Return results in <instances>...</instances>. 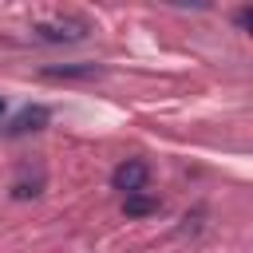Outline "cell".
Wrapping results in <instances>:
<instances>
[{
	"label": "cell",
	"mask_w": 253,
	"mask_h": 253,
	"mask_svg": "<svg viewBox=\"0 0 253 253\" xmlns=\"http://www.w3.org/2000/svg\"><path fill=\"white\" fill-rule=\"evenodd\" d=\"M146 182H150V162H142V158H123V162L111 170V186L123 190V198L146 190Z\"/></svg>",
	"instance_id": "cell-1"
},
{
	"label": "cell",
	"mask_w": 253,
	"mask_h": 253,
	"mask_svg": "<svg viewBox=\"0 0 253 253\" xmlns=\"http://www.w3.org/2000/svg\"><path fill=\"white\" fill-rule=\"evenodd\" d=\"M47 119H51V111H47L43 103H32V107H24V111L4 126V134H8V138H20V134H32V130H43Z\"/></svg>",
	"instance_id": "cell-2"
},
{
	"label": "cell",
	"mask_w": 253,
	"mask_h": 253,
	"mask_svg": "<svg viewBox=\"0 0 253 253\" xmlns=\"http://www.w3.org/2000/svg\"><path fill=\"white\" fill-rule=\"evenodd\" d=\"M36 36L47 40V43H71V40H83V36H87V24H83V20H63V24L40 20V24H36Z\"/></svg>",
	"instance_id": "cell-3"
},
{
	"label": "cell",
	"mask_w": 253,
	"mask_h": 253,
	"mask_svg": "<svg viewBox=\"0 0 253 253\" xmlns=\"http://www.w3.org/2000/svg\"><path fill=\"white\" fill-rule=\"evenodd\" d=\"M158 210H162V198H158V194L138 190V194H126V198H123V213H126V217H150V213H158Z\"/></svg>",
	"instance_id": "cell-4"
},
{
	"label": "cell",
	"mask_w": 253,
	"mask_h": 253,
	"mask_svg": "<svg viewBox=\"0 0 253 253\" xmlns=\"http://www.w3.org/2000/svg\"><path fill=\"white\" fill-rule=\"evenodd\" d=\"M91 75H99L95 63H83V67H47L43 71V79H91Z\"/></svg>",
	"instance_id": "cell-5"
},
{
	"label": "cell",
	"mask_w": 253,
	"mask_h": 253,
	"mask_svg": "<svg viewBox=\"0 0 253 253\" xmlns=\"http://www.w3.org/2000/svg\"><path fill=\"white\" fill-rule=\"evenodd\" d=\"M0 115H4V99H0Z\"/></svg>",
	"instance_id": "cell-6"
}]
</instances>
